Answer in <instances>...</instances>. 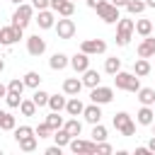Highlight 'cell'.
<instances>
[{"instance_id": "8", "label": "cell", "mask_w": 155, "mask_h": 155, "mask_svg": "<svg viewBox=\"0 0 155 155\" xmlns=\"http://www.w3.org/2000/svg\"><path fill=\"white\" fill-rule=\"evenodd\" d=\"M68 148H70V150H73L75 155H80V153L94 155V153H97V143H94V140H80L78 136H75V138H73V140L68 143Z\"/></svg>"}, {"instance_id": "15", "label": "cell", "mask_w": 155, "mask_h": 155, "mask_svg": "<svg viewBox=\"0 0 155 155\" xmlns=\"http://www.w3.org/2000/svg\"><path fill=\"white\" fill-rule=\"evenodd\" d=\"M138 56L140 58H153L155 56V39L153 36H143V41L138 44Z\"/></svg>"}, {"instance_id": "10", "label": "cell", "mask_w": 155, "mask_h": 155, "mask_svg": "<svg viewBox=\"0 0 155 155\" xmlns=\"http://www.w3.org/2000/svg\"><path fill=\"white\" fill-rule=\"evenodd\" d=\"M80 51H85L87 56L104 53V51H107V41H104V39H85V41L80 44Z\"/></svg>"}, {"instance_id": "38", "label": "cell", "mask_w": 155, "mask_h": 155, "mask_svg": "<svg viewBox=\"0 0 155 155\" xmlns=\"http://www.w3.org/2000/svg\"><path fill=\"white\" fill-rule=\"evenodd\" d=\"M24 87H27V85H24V80H19V78H12V80L7 82V92H19V94H22Z\"/></svg>"}, {"instance_id": "52", "label": "cell", "mask_w": 155, "mask_h": 155, "mask_svg": "<svg viewBox=\"0 0 155 155\" xmlns=\"http://www.w3.org/2000/svg\"><path fill=\"white\" fill-rule=\"evenodd\" d=\"M2 116H5V111H2V109H0V121H2Z\"/></svg>"}, {"instance_id": "17", "label": "cell", "mask_w": 155, "mask_h": 155, "mask_svg": "<svg viewBox=\"0 0 155 155\" xmlns=\"http://www.w3.org/2000/svg\"><path fill=\"white\" fill-rule=\"evenodd\" d=\"M36 24H39L41 29H51V27L56 24V17H53V12H48V10H39Z\"/></svg>"}, {"instance_id": "45", "label": "cell", "mask_w": 155, "mask_h": 155, "mask_svg": "<svg viewBox=\"0 0 155 155\" xmlns=\"http://www.w3.org/2000/svg\"><path fill=\"white\" fill-rule=\"evenodd\" d=\"M150 153V148L148 145H140V148H136V155H148Z\"/></svg>"}, {"instance_id": "40", "label": "cell", "mask_w": 155, "mask_h": 155, "mask_svg": "<svg viewBox=\"0 0 155 155\" xmlns=\"http://www.w3.org/2000/svg\"><path fill=\"white\" fill-rule=\"evenodd\" d=\"M27 136H34V128L31 126H15V140L27 138Z\"/></svg>"}, {"instance_id": "48", "label": "cell", "mask_w": 155, "mask_h": 155, "mask_svg": "<svg viewBox=\"0 0 155 155\" xmlns=\"http://www.w3.org/2000/svg\"><path fill=\"white\" fill-rule=\"evenodd\" d=\"M148 148H150V153H155V136L150 138V143H148Z\"/></svg>"}, {"instance_id": "19", "label": "cell", "mask_w": 155, "mask_h": 155, "mask_svg": "<svg viewBox=\"0 0 155 155\" xmlns=\"http://www.w3.org/2000/svg\"><path fill=\"white\" fill-rule=\"evenodd\" d=\"M136 94H138V102L140 104H145V107H153L155 104V90L153 87H140Z\"/></svg>"}, {"instance_id": "2", "label": "cell", "mask_w": 155, "mask_h": 155, "mask_svg": "<svg viewBox=\"0 0 155 155\" xmlns=\"http://www.w3.org/2000/svg\"><path fill=\"white\" fill-rule=\"evenodd\" d=\"M133 31H136V22L133 19H119L116 22V44L119 46H128Z\"/></svg>"}, {"instance_id": "11", "label": "cell", "mask_w": 155, "mask_h": 155, "mask_svg": "<svg viewBox=\"0 0 155 155\" xmlns=\"http://www.w3.org/2000/svg\"><path fill=\"white\" fill-rule=\"evenodd\" d=\"M27 51H29V56H41V53L46 51V41H44L39 34H34V36L27 39Z\"/></svg>"}, {"instance_id": "29", "label": "cell", "mask_w": 155, "mask_h": 155, "mask_svg": "<svg viewBox=\"0 0 155 155\" xmlns=\"http://www.w3.org/2000/svg\"><path fill=\"white\" fill-rule=\"evenodd\" d=\"M53 140H56V145L63 148V145H68V143L73 140V136H70L65 128H56V131H53Z\"/></svg>"}, {"instance_id": "41", "label": "cell", "mask_w": 155, "mask_h": 155, "mask_svg": "<svg viewBox=\"0 0 155 155\" xmlns=\"http://www.w3.org/2000/svg\"><path fill=\"white\" fill-rule=\"evenodd\" d=\"M111 150H114V148H111L107 140H99V143H97V153H104V155H109Z\"/></svg>"}, {"instance_id": "46", "label": "cell", "mask_w": 155, "mask_h": 155, "mask_svg": "<svg viewBox=\"0 0 155 155\" xmlns=\"http://www.w3.org/2000/svg\"><path fill=\"white\" fill-rule=\"evenodd\" d=\"M111 5H116V7H126L128 5V0H109Z\"/></svg>"}, {"instance_id": "22", "label": "cell", "mask_w": 155, "mask_h": 155, "mask_svg": "<svg viewBox=\"0 0 155 155\" xmlns=\"http://www.w3.org/2000/svg\"><path fill=\"white\" fill-rule=\"evenodd\" d=\"M68 63H70V58H68L65 53H53V56H51V61H48L51 70H63Z\"/></svg>"}, {"instance_id": "24", "label": "cell", "mask_w": 155, "mask_h": 155, "mask_svg": "<svg viewBox=\"0 0 155 155\" xmlns=\"http://www.w3.org/2000/svg\"><path fill=\"white\" fill-rule=\"evenodd\" d=\"M63 128H65V131H68V133H70V136H73V138H75V136H80V133H82V124H80V121H78V116H73V119H68V121H65V124H63Z\"/></svg>"}, {"instance_id": "54", "label": "cell", "mask_w": 155, "mask_h": 155, "mask_svg": "<svg viewBox=\"0 0 155 155\" xmlns=\"http://www.w3.org/2000/svg\"><path fill=\"white\" fill-rule=\"evenodd\" d=\"M0 155H2V150H0Z\"/></svg>"}, {"instance_id": "53", "label": "cell", "mask_w": 155, "mask_h": 155, "mask_svg": "<svg viewBox=\"0 0 155 155\" xmlns=\"http://www.w3.org/2000/svg\"><path fill=\"white\" fill-rule=\"evenodd\" d=\"M153 136H155V121H153Z\"/></svg>"}, {"instance_id": "23", "label": "cell", "mask_w": 155, "mask_h": 155, "mask_svg": "<svg viewBox=\"0 0 155 155\" xmlns=\"http://www.w3.org/2000/svg\"><path fill=\"white\" fill-rule=\"evenodd\" d=\"M65 104H68V99H65L63 94H51V97H48V109H51V111H63Z\"/></svg>"}, {"instance_id": "13", "label": "cell", "mask_w": 155, "mask_h": 155, "mask_svg": "<svg viewBox=\"0 0 155 155\" xmlns=\"http://www.w3.org/2000/svg\"><path fill=\"white\" fill-rule=\"evenodd\" d=\"M70 65H73L75 73H85V70L90 68V56H87L85 51H80V53H75V56L70 58Z\"/></svg>"}, {"instance_id": "25", "label": "cell", "mask_w": 155, "mask_h": 155, "mask_svg": "<svg viewBox=\"0 0 155 155\" xmlns=\"http://www.w3.org/2000/svg\"><path fill=\"white\" fill-rule=\"evenodd\" d=\"M17 145H19V150H24V153H34V150H36V133H34V136H27V138H19Z\"/></svg>"}, {"instance_id": "27", "label": "cell", "mask_w": 155, "mask_h": 155, "mask_svg": "<svg viewBox=\"0 0 155 155\" xmlns=\"http://www.w3.org/2000/svg\"><path fill=\"white\" fill-rule=\"evenodd\" d=\"M133 73H136L138 78H145V75L150 73V63H148V58H138V61L133 63Z\"/></svg>"}, {"instance_id": "51", "label": "cell", "mask_w": 155, "mask_h": 155, "mask_svg": "<svg viewBox=\"0 0 155 155\" xmlns=\"http://www.w3.org/2000/svg\"><path fill=\"white\" fill-rule=\"evenodd\" d=\"M10 2H15V5H22V2H24V0H10Z\"/></svg>"}, {"instance_id": "55", "label": "cell", "mask_w": 155, "mask_h": 155, "mask_svg": "<svg viewBox=\"0 0 155 155\" xmlns=\"http://www.w3.org/2000/svg\"><path fill=\"white\" fill-rule=\"evenodd\" d=\"M153 109H155V104H153Z\"/></svg>"}, {"instance_id": "39", "label": "cell", "mask_w": 155, "mask_h": 155, "mask_svg": "<svg viewBox=\"0 0 155 155\" xmlns=\"http://www.w3.org/2000/svg\"><path fill=\"white\" fill-rule=\"evenodd\" d=\"M34 133H36V138H48V136L53 133V128H51V126H48L46 121H41V124H39L36 128H34Z\"/></svg>"}, {"instance_id": "35", "label": "cell", "mask_w": 155, "mask_h": 155, "mask_svg": "<svg viewBox=\"0 0 155 155\" xmlns=\"http://www.w3.org/2000/svg\"><path fill=\"white\" fill-rule=\"evenodd\" d=\"M22 99H24V97H22L19 92H7V97H5V102H7L10 109H17V107L22 104Z\"/></svg>"}, {"instance_id": "36", "label": "cell", "mask_w": 155, "mask_h": 155, "mask_svg": "<svg viewBox=\"0 0 155 155\" xmlns=\"http://www.w3.org/2000/svg\"><path fill=\"white\" fill-rule=\"evenodd\" d=\"M15 126H17L15 116H12L10 111H5V116H2V121H0V128H2V131H15Z\"/></svg>"}, {"instance_id": "1", "label": "cell", "mask_w": 155, "mask_h": 155, "mask_svg": "<svg viewBox=\"0 0 155 155\" xmlns=\"http://www.w3.org/2000/svg\"><path fill=\"white\" fill-rule=\"evenodd\" d=\"M114 85H116L119 90H126V92H138V90H140V78H138L136 73H124V70H119V73L114 75Z\"/></svg>"}, {"instance_id": "3", "label": "cell", "mask_w": 155, "mask_h": 155, "mask_svg": "<svg viewBox=\"0 0 155 155\" xmlns=\"http://www.w3.org/2000/svg\"><path fill=\"white\" fill-rule=\"evenodd\" d=\"M31 17H34V5H27V2H22V5H17L15 15H12V24L24 29V27L31 22Z\"/></svg>"}, {"instance_id": "12", "label": "cell", "mask_w": 155, "mask_h": 155, "mask_svg": "<svg viewBox=\"0 0 155 155\" xmlns=\"http://www.w3.org/2000/svg\"><path fill=\"white\" fill-rule=\"evenodd\" d=\"M51 10L58 12L61 17H70L75 12V5H73V0H51Z\"/></svg>"}, {"instance_id": "43", "label": "cell", "mask_w": 155, "mask_h": 155, "mask_svg": "<svg viewBox=\"0 0 155 155\" xmlns=\"http://www.w3.org/2000/svg\"><path fill=\"white\" fill-rule=\"evenodd\" d=\"M46 155H61V145H51V148H46Z\"/></svg>"}, {"instance_id": "4", "label": "cell", "mask_w": 155, "mask_h": 155, "mask_svg": "<svg viewBox=\"0 0 155 155\" xmlns=\"http://www.w3.org/2000/svg\"><path fill=\"white\" fill-rule=\"evenodd\" d=\"M114 128H116L121 136H133V133H136V124L131 121V116H128L126 111L114 114Z\"/></svg>"}, {"instance_id": "44", "label": "cell", "mask_w": 155, "mask_h": 155, "mask_svg": "<svg viewBox=\"0 0 155 155\" xmlns=\"http://www.w3.org/2000/svg\"><path fill=\"white\" fill-rule=\"evenodd\" d=\"M107 0H87V7H92V10H97L99 5H104Z\"/></svg>"}, {"instance_id": "33", "label": "cell", "mask_w": 155, "mask_h": 155, "mask_svg": "<svg viewBox=\"0 0 155 155\" xmlns=\"http://www.w3.org/2000/svg\"><path fill=\"white\" fill-rule=\"evenodd\" d=\"M58 114H61V111H51V114L46 116V124H48L53 131H56V128H63V124H65L63 116H58Z\"/></svg>"}, {"instance_id": "42", "label": "cell", "mask_w": 155, "mask_h": 155, "mask_svg": "<svg viewBox=\"0 0 155 155\" xmlns=\"http://www.w3.org/2000/svg\"><path fill=\"white\" fill-rule=\"evenodd\" d=\"M34 10H48L51 7V0H31Z\"/></svg>"}, {"instance_id": "26", "label": "cell", "mask_w": 155, "mask_h": 155, "mask_svg": "<svg viewBox=\"0 0 155 155\" xmlns=\"http://www.w3.org/2000/svg\"><path fill=\"white\" fill-rule=\"evenodd\" d=\"M136 34L150 36V34H153V22H150V19H136Z\"/></svg>"}, {"instance_id": "18", "label": "cell", "mask_w": 155, "mask_h": 155, "mask_svg": "<svg viewBox=\"0 0 155 155\" xmlns=\"http://www.w3.org/2000/svg\"><path fill=\"white\" fill-rule=\"evenodd\" d=\"M80 90H82V80H78V78H68V80L63 82V92L70 94V97L80 94Z\"/></svg>"}, {"instance_id": "21", "label": "cell", "mask_w": 155, "mask_h": 155, "mask_svg": "<svg viewBox=\"0 0 155 155\" xmlns=\"http://www.w3.org/2000/svg\"><path fill=\"white\" fill-rule=\"evenodd\" d=\"M99 82H102V78H99V73H97V70L87 68V70L82 73V85H87L90 90H92V87H97Z\"/></svg>"}, {"instance_id": "7", "label": "cell", "mask_w": 155, "mask_h": 155, "mask_svg": "<svg viewBox=\"0 0 155 155\" xmlns=\"http://www.w3.org/2000/svg\"><path fill=\"white\" fill-rule=\"evenodd\" d=\"M22 27H15V24H10V27H0V44H5V46H12L15 41H19L22 39Z\"/></svg>"}, {"instance_id": "34", "label": "cell", "mask_w": 155, "mask_h": 155, "mask_svg": "<svg viewBox=\"0 0 155 155\" xmlns=\"http://www.w3.org/2000/svg\"><path fill=\"white\" fill-rule=\"evenodd\" d=\"M126 10H128V15H140L145 10V0H128Z\"/></svg>"}, {"instance_id": "50", "label": "cell", "mask_w": 155, "mask_h": 155, "mask_svg": "<svg viewBox=\"0 0 155 155\" xmlns=\"http://www.w3.org/2000/svg\"><path fill=\"white\" fill-rule=\"evenodd\" d=\"M145 7H155V0H145Z\"/></svg>"}, {"instance_id": "6", "label": "cell", "mask_w": 155, "mask_h": 155, "mask_svg": "<svg viewBox=\"0 0 155 155\" xmlns=\"http://www.w3.org/2000/svg\"><path fill=\"white\" fill-rule=\"evenodd\" d=\"M90 99L94 102V104H109L111 99H114V90L111 87H104V85H97V87H92V92H90Z\"/></svg>"}, {"instance_id": "20", "label": "cell", "mask_w": 155, "mask_h": 155, "mask_svg": "<svg viewBox=\"0 0 155 155\" xmlns=\"http://www.w3.org/2000/svg\"><path fill=\"white\" fill-rule=\"evenodd\" d=\"M65 111H68L70 116H80V114L85 111V104L80 102V97H78V94L68 99V104H65Z\"/></svg>"}, {"instance_id": "31", "label": "cell", "mask_w": 155, "mask_h": 155, "mask_svg": "<svg viewBox=\"0 0 155 155\" xmlns=\"http://www.w3.org/2000/svg\"><path fill=\"white\" fill-rule=\"evenodd\" d=\"M48 97H51V94H48V92H44V90H39V87H36V90H34V94H31V99L36 102V107H48Z\"/></svg>"}, {"instance_id": "16", "label": "cell", "mask_w": 155, "mask_h": 155, "mask_svg": "<svg viewBox=\"0 0 155 155\" xmlns=\"http://www.w3.org/2000/svg\"><path fill=\"white\" fill-rule=\"evenodd\" d=\"M82 116H85V121H87V124H92V126H94V124H99V121H102V109H99V104H94V102H92L90 107H85Z\"/></svg>"}, {"instance_id": "47", "label": "cell", "mask_w": 155, "mask_h": 155, "mask_svg": "<svg viewBox=\"0 0 155 155\" xmlns=\"http://www.w3.org/2000/svg\"><path fill=\"white\" fill-rule=\"evenodd\" d=\"M0 97H7V85L0 82Z\"/></svg>"}, {"instance_id": "32", "label": "cell", "mask_w": 155, "mask_h": 155, "mask_svg": "<svg viewBox=\"0 0 155 155\" xmlns=\"http://www.w3.org/2000/svg\"><path fill=\"white\" fill-rule=\"evenodd\" d=\"M19 111H22L24 116H34V114H36V102H34V99H22Z\"/></svg>"}, {"instance_id": "14", "label": "cell", "mask_w": 155, "mask_h": 155, "mask_svg": "<svg viewBox=\"0 0 155 155\" xmlns=\"http://www.w3.org/2000/svg\"><path fill=\"white\" fill-rule=\"evenodd\" d=\"M136 121H138L140 126H153V121H155V109L143 104V107L138 109V114H136Z\"/></svg>"}, {"instance_id": "28", "label": "cell", "mask_w": 155, "mask_h": 155, "mask_svg": "<svg viewBox=\"0 0 155 155\" xmlns=\"http://www.w3.org/2000/svg\"><path fill=\"white\" fill-rule=\"evenodd\" d=\"M22 80H24V85H27V87H31V90H36V87L41 85V75H39L36 70L24 73V78H22Z\"/></svg>"}, {"instance_id": "30", "label": "cell", "mask_w": 155, "mask_h": 155, "mask_svg": "<svg viewBox=\"0 0 155 155\" xmlns=\"http://www.w3.org/2000/svg\"><path fill=\"white\" fill-rule=\"evenodd\" d=\"M104 70H107L109 75H116V73L121 70V58H116V56L107 58V61H104Z\"/></svg>"}, {"instance_id": "5", "label": "cell", "mask_w": 155, "mask_h": 155, "mask_svg": "<svg viewBox=\"0 0 155 155\" xmlns=\"http://www.w3.org/2000/svg\"><path fill=\"white\" fill-rule=\"evenodd\" d=\"M97 15H99V19L102 22H107V24H114V22H119L121 17H119V7L116 5H111L109 0L104 2V5H99L97 7Z\"/></svg>"}, {"instance_id": "9", "label": "cell", "mask_w": 155, "mask_h": 155, "mask_svg": "<svg viewBox=\"0 0 155 155\" xmlns=\"http://www.w3.org/2000/svg\"><path fill=\"white\" fill-rule=\"evenodd\" d=\"M53 29H56L58 39H73V36H75V22H73V19H68V17L58 19V22L53 24Z\"/></svg>"}, {"instance_id": "49", "label": "cell", "mask_w": 155, "mask_h": 155, "mask_svg": "<svg viewBox=\"0 0 155 155\" xmlns=\"http://www.w3.org/2000/svg\"><path fill=\"white\" fill-rule=\"evenodd\" d=\"M2 70H5V58L0 56V73H2Z\"/></svg>"}, {"instance_id": "37", "label": "cell", "mask_w": 155, "mask_h": 155, "mask_svg": "<svg viewBox=\"0 0 155 155\" xmlns=\"http://www.w3.org/2000/svg\"><path fill=\"white\" fill-rule=\"evenodd\" d=\"M92 140H94V143L107 140V128H104L102 124H94V126H92Z\"/></svg>"}]
</instances>
